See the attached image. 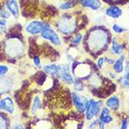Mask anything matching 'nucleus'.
<instances>
[{"label":"nucleus","instance_id":"8","mask_svg":"<svg viewBox=\"0 0 129 129\" xmlns=\"http://www.w3.org/2000/svg\"><path fill=\"white\" fill-rule=\"evenodd\" d=\"M71 97H72V101L74 103V106L76 108V110L79 111L80 113H83L86 109L88 99H86L85 97L81 96V95H79V93L77 91L72 92Z\"/></svg>","mask_w":129,"mask_h":129},{"label":"nucleus","instance_id":"29","mask_svg":"<svg viewBox=\"0 0 129 129\" xmlns=\"http://www.w3.org/2000/svg\"><path fill=\"white\" fill-rule=\"evenodd\" d=\"M121 82H122V86L126 87V88H129V78H126V77H121Z\"/></svg>","mask_w":129,"mask_h":129},{"label":"nucleus","instance_id":"4","mask_svg":"<svg viewBox=\"0 0 129 129\" xmlns=\"http://www.w3.org/2000/svg\"><path fill=\"white\" fill-rule=\"evenodd\" d=\"M50 24L41 20H31L25 24L24 27V32L28 36L41 35V33L46 26H50Z\"/></svg>","mask_w":129,"mask_h":129},{"label":"nucleus","instance_id":"33","mask_svg":"<svg viewBox=\"0 0 129 129\" xmlns=\"http://www.w3.org/2000/svg\"><path fill=\"white\" fill-rule=\"evenodd\" d=\"M12 129H25V128H24V126L22 125V124H20V123H16V124L13 125Z\"/></svg>","mask_w":129,"mask_h":129},{"label":"nucleus","instance_id":"31","mask_svg":"<svg viewBox=\"0 0 129 129\" xmlns=\"http://www.w3.org/2000/svg\"><path fill=\"white\" fill-rule=\"evenodd\" d=\"M105 62H107V63H108V64L113 65V63L115 62V59H114V58H110V57H105Z\"/></svg>","mask_w":129,"mask_h":129},{"label":"nucleus","instance_id":"7","mask_svg":"<svg viewBox=\"0 0 129 129\" xmlns=\"http://www.w3.org/2000/svg\"><path fill=\"white\" fill-rule=\"evenodd\" d=\"M57 78L62 81L65 84H73L74 77L73 75L70 73V66L66 63L58 64V72L57 74Z\"/></svg>","mask_w":129,"mask_h":129},{"label":"nucleus","instance_id":"27","mask_svg":"<svg viewBox=\"0 0 129 129\" xmlns=\"http://www.w3.org/2000/svg\"><path fill=\"white\" fill-rule=\"evenodd\" d=\"M33 64L38 69L42 67V60H41V57L39 56H35V57H33Z\"/></svg>","mask_w":129,"mask_h":129},{"label":"nucleus","instance_id":"10","mask_svg":"<svg viewBox=\"0 0 129 129\" xmlns=\"http://www.w3.org/2000/svg\"><path fill=\"white\" fill-rule=\"evenodd\" d=\"M4 7L11 12L12 18L18 19L20 17V5L18 0H6Z\"/></svg>","mask_w":129,"mask_h":129},{"label":"nucleus","instance_id":"11","mask_svg":"<svg viewBox=\"0 0 129 129\" xmlns=\"http://www.w3.org/2000/svg\"><path fill=\"white\" fill-rule=\"evenodd\" d=\"M78 4L84 9L90 10L92 11H97L102 8V1L101 0H77Z\"/></svg>","mask_w":129,"mask_h":129},{"label":"nucleus","instance_id":"24","mask_svg":"<svg viewBox=\"0 0 129 129\" xmlns=\"http://www.w3.org/2000/svg\"><path fill=\"white\" fill-rule=\"evenodd\" d=\"M11 17H12V16H11V12L8 11L6 8L3 7L0 9V18L5 19V20H8V21H9Z\"/></svg>","mask_w":129,"mask_h":129},{"label":"nucleus","instance_id":"26","mask_svg":"<svg viewBox=\"0 0 129 129\" xmlns=\"http://www.w3.org/2000/svg\"><path fill=\"white\" fill-rule=\"evenodd\" d=\"M10 72V67L6 64H0V77L4 76Z\"/></svg>","mask_w":129,"mask_h":129},{"label":"nucleus","instance_id":"14","mask_svg":"<svg viewBox=\"0 0 129 129\" xmlns=\"http://www.w3.org/2000/svg\"><path fill=\"white\" fill-rule=\"evenodd\" d=\"M125 49V44L122 43H119L118 39L116 37H113L111 39V45H110V52L112 55H123V50Z\"/></svg>","mask_w":129,"mask_h":129},{"label":"nucleus","instance_id":"17","mask_svg":"<svg viewBox=\"0 0 129 129\" xmlns=\"http://www.w3.org/2000/svg\"><path fill=\"white\" fill-rule=\"evenodd\" d=\"M106 106L108 108H110L112 110H117L120 108V99L118 96H110L106 102Z\"/></svg>","mask_w":129,"mask_h":129},{"label":"nucleus","instance_id":"23","mask_svg":"<svg viewBox=\"0 0 129 129\" xmlns=\"http://www.w3.org/2000/svg\"><path fill=\"white\" fill-rule=\"evenodd\" d=\"M8 25H9L8 20L0 18V36L5 35L8 32V29H9L8 28Z\"/></svg>","mask_w":129,"mask_h":129},{"label":"nucleus","instance_id":"37","mask_svg":"<svg viewBox=\"0 0 129 129\" xmlns=\"http://www.w3.org/2000/svg\"><path fill=\"white\" fill-rule=\"evenodd\" d=\"M128 120H129V113H128Z\"/></svg>","mask_w":129,"mask_h":129},{"label":"nucleus","instance_id":"6","mask_svg":"<svg viewBox=\"0 0 129 129\" xmlns=\"http://www.w3.org/2000/svg\"><path fill=\"white\" fill-rule=\"evenodd\" d=\"M102 109V101L101 100H94V99H90L88 100L86 106V119L88 121L92 120L96 115Z\"/></svg>","mask_w":129,"mask_h":129},{"label":"nucleus","instance_id":"20","mask_svg":"<svg viewBox=\"0 0 129 129\" xmlns=\"http://www.w3.org/2000/svg\"><path fill=\"white\" fill-rule=\"evenodd\" d=\"M83 40H84L83 33L81 32L76 33L75 36L72 38V40H71V45H73V46H77V45H79L80 43H82Z\"/></svg>","mask_w":129,"mask_h":129},{"label":"nucleus","instance_id":"32","mask_svg":"<svg viewBox=\"0 0 129 129\" xmlns=\"http://www.w3.org/2000/svg\"><path fill=\"white\" fill-rule=\"evenodd\" d=\"M127 126H128V121L123 120V121H122V126H121V128L120 129H127Z\"/></svg>","mask_w":129,"mask_h":129},{"label":"nucleus","instance_id":"15","mask_svg":"<svg viewBox=\"0 0 129 129\" xmlns=\"http://www.w3.org/2000/svg\"><path fill=\"white\" fill-rule=\"evenodd\" d=\"M78 4L77 0H65L61 4H59L58 9L62 11H69L75 9V7Z\"/></svg>","mask_w":129,"mask_h":129},{"label":"nucleus","instance_id":"13","mask_svg":"<svg viewBox=\"0 0 129 129\" xmlns=\"http://www.w3.org/2000/svg\"><path fill=\"white\" fill-rule=\"evenodd\" d=\"M13 88V81L10 76L4 75L0 77V95L9 92Z\"/></svg>","mask_w":129,"mask_h":129},{"label":"nucleus","instance_id":"36","mask_svg":"<svg viewBox=\"0 0 129 129\" xmlns=\"http://www.w3.org/2000/svg\"><path fill=\"white\" fill-rule=\"evenodd\" d=\"M128 11H129V4H128Z\"/></svg>","mask_w":129,"mask_h":129},{"label":"nucleus","instance_id":"2","mask_svg":"<svg viewBox=\"0 0 129 129\" xmlns=\"http://www.w3.org/2000/svg\"><path fill=\"white\" fill-rule=\"evenodd\" d=\"M78 24L77 18L71 13H64L58 16L55 22L57 31L66 36L75 34L78 29Z\"/></svg>","mask_w":129,"mask_h":129},{"label":"nucleus","instance_id":"1","mask_svg":"<svg viewBox=\"0 0 129 129\" xmlns=\"http://www.w3.org/2000/svg\"><path fill=\"white\" fill-rule=\"evenodd\" d=\"M111 41V34L104 26L99 25L90 30L86 39V46L92 53L101 54V51L105 50Z\"/></svg>","mask_w":129,"mask_h":129},{"label":"nucleus","instance_id":"22","mask_svg":"<svg viewBox=\"0 0 129 129\" xmlns=\"http://www.w3.org/2000/svg\"><path fill=\"white\" fill-rule=\"evenodd\" d=\"M111 30L115 33V34H122L127 31V29L124 28L123 26H122L121 25H119L117 23H114L111 25Z\"/></svg>","mask_w":129,"mask_h":129},{"label":"nucleus","instance_id":"21","mask_svg":"<svg viewBox=\"0 0 129 129\" xmlns=\"http://www.w3.org/2000/svg\"><path fill=\"white\" fill-rule=\"evenodd\" d=\"M73 85H74V89H75V91H77V92H80V91H83V90H84V83L82 82L81 78L74 79Z\"/></svg>","mask_w":129,"mask_h":129},{"label":"nucleus","instance_id":"3","mask_svg":"<svg viewBox=\"0 0 129 129\" xmlns=\"http://www.w3.org/2000/svg\"><path fill=\"white\" fill-rule=\"evenodd\" d=\"M25 46L21 38L11 37L6 40L4 43V52L8 57L17 58L25 54Z\"/></svg>","mask_w":129,"mask_h":129},{"label":"nucleus","instance_id":"34","mask_svg":"<svg viewBox=\"0 0 129 129\" xmlns=\"http://www.w3.org/2000/svg\"><path fill=\"white\" fill-rule=\"evenodd\" d=\"M108 75H109V77L112 79H116L117 78V76H116V75L115 74H113V73H108Z\"/></svg>","mask_w":129,"mask_h":129},{"label":"nucleus","instance_id":"28","mask_svg":"<svg viewBox=\"0 0 129 129\" xmlns=\"http://www.w3.org/2000/svg\"><path fill=\"white\" fill-rule=\"evenodd\" d=\"M104 63H105V57H99L96 61V64H97V67L98 69H103V66H104Z\"/></svg>","mask_w":129,"mask_h":129},{"label":"nucleus","instance_id":"5","mask_svg":"<svg viewBox=\"0 0 129 129\" xmlns=\"http://www.w3.org/2000/svg\"><path fill=\"white\" fill-rule=\"evenodd\" d=\"M41 37L42 39L44 41H47L48 43H50L53 46L58 47L61 46L62 43V40H61L60 36L58 35V33L55 30L54 28H52V26H46L43 29L42 33H41Z\"/></svg>","mask_w":129,"mask_h":129},{"label":"nucleus","instance_id":"16","mask_svg":"<svg viewBox=\"0 0 129 129\" xmlns=\"http://www.w3.org/2000/svg\"><path fill=\"white\" fill-rule=\"evenodd\" d=\"M124 59H125V57L124 55H121L117 60H115V62L113 63V70H114L115 73L117 74H121L124 71Z\"/></svg>","mask_w":129,"mask_h":129},{"label":"nucleus","instance_id":"18","mask_svg":"<svg viewBox=\"0 0 129 129\" xmlns=\"http://www.w3.org/2000/svg\"><path fill=\"white\" fill-rule=\"evenodd\" d=\"M43 72L51 76H56L58 72V65L56 63H48L43 66Z\"/></svg>","mask_w":129,"mask_h":129},{"label":"nucleus","instance_id":"19","mask_svg":"<svg viewBox=\"0 0 129 129\" xmlns=\"http://www.w3.org/2000/svg\"><path fill=\"white\" fill-rule=\"evenodd\" d=\"M41 108H42V100H41V97L37 95V96L34 97L32 106H31V112H32V114H36Z\"/></svg>","mask_w":129,"mask_h":129},{"label":"nucleus","instance_id":"12","mask_svg":"<svg viewBox=\"0 0 129 129\" xmlns=\"http://www.w3.org/2000/svg\"><path fill=\"white\" fill-rule=\"evenodd\" d=\"M0 109L7 112L9 114H13L15 111L13 100L10 96L4 97L2 99H0Z\"/></svg>","mask_w":129,"mask_h":129},{"label":"nucleus","instance_id":"9","mask_svg":"<svg viewBox=\"0 0 129 129\" xmlns=\"http://www.w3.org/2000/svg\"><path fill=\"white\" fill-rule=\"evenodd\" d=\"M105 14L108 18H111L113 20H118L122 16L123 11H122V9L120 6L113 4V5H109L105 10Z\"/></svg>","mask_w":129,"mask_h":129},{"label":"nucleus","instance_id":"30","mask_svg":"<svg viewBox=\"0 0 129 129\" xmlns=\"http://www.w3.org/2000/svg\"><path fill=\"white\" fill-rule=\"evenodd\" d=\"M124 72H125V75H124V77L129 78V61H126L125 66H124Z\"/></svg>","mask_w":129,"mask_h":129},{"label":"nucleus","instance_id":"35","mask_svg":"<svg viewBox=\"0 0 129 129\" xmlns=\"http://www.w3.org/2000/svg\"><path fill=\"white\" fill-rule=\"evenodd\" d=\"M96 124H97L96 122H93L90 125V129H94V128H95V126H96Z\"/></svg>","mask_w":129,"mask_h":129},{"label":"nucleus","instance_id":"25","mask_svg":"<svg viewBox=\"0 0 129 129\" xmlns=\"http://www.w3.org/2000/svg\"><path fill=\"white\" fill-rule=\"evenodd\" d=\"M0 129H9L8 120L2 115H0Z\"/></svg>","mask_w":129,"mask_h":129}]
</instances>
